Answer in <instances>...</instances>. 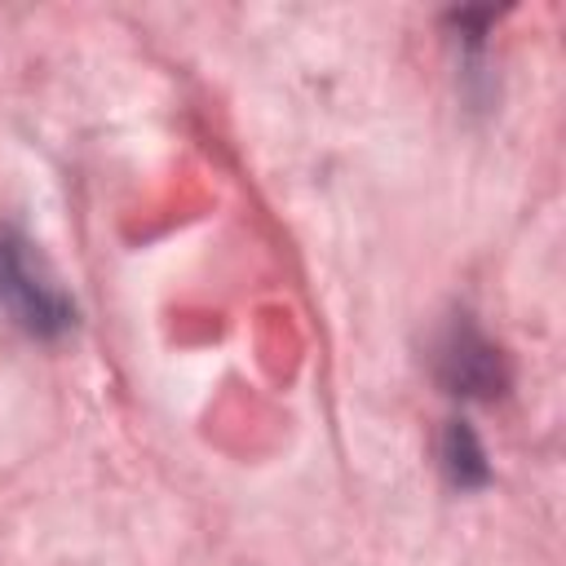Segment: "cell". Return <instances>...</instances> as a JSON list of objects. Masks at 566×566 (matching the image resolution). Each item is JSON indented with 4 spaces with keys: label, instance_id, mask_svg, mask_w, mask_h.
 <instances>
[{
    "label": "cell",
    "instance_id": "7a4b0ae2",
    "mask_svg": "<svg viewBox=\"0 0 566 566\" xmlns=\"http://www.w3.org/2000/svg\"><path fill=\"white\" fill-rule=\"evenodd\" d=\"M438 371L451 385V394H473L491 398L504 385V358L491 340H482L469 323H451L442 349H438Z\"/></svg>",
    "mask_w": 566,
    "mask_h": 566
},
{
    "label": "cell",
    "instance_id": "6da1fadb",
    "mask_svg": "<svg viewBox=\"0 0 566 566\" xmlns=\"http://www.w3.org/2000/svg\"><path fill=\"white\" fill-rule=\"evenodd\" d=\"M0 305L22 332L44 336V340L62 336L75 323V305L66 287L57 283L53 265L18 230H0Z\"/></svg>",
    "mask_w": 566,
    "mask_h": 566
},
{
    "label": "cell",
    "instance_id": "3957f363",
    "mask_svg": "<svg viewBox=\"0 0 566 566\" xmlns=\"http://www.w3.org/2000/svg\"><path fill=\"white\" fill-rule=\"evenodd\" d=\"M442 464L451 473L455 486H482L486 482V455L473 438V429L464 420H451L447 424V438H442Z\"/></svg>",
    "mask_w": 566,
    "mask_h": 566
}]
</instances>
